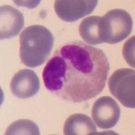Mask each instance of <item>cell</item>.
<instances>
[{
    "instance_id": "10",
    "label": "cell",
    "mask_w": 135,
    "mask_h": 135,
    "mask_svg": "<svg viewBox=\"0 0 135 135\" xmlns=\"http://www.w3.org/2000/svg\"><path fill=\"white\" fill-rule=\"evenodd\" d=\"M101 17L91 16L83 19L79 26V33L82 38L90 45L103 43L100 36V22Z\"/></svg>"
},
{
    "instance_id": "11",
    "label": "cell",
    "mask_w": 135,
    "mask_h": 135,
    "mask_svg": "<svg viewBox=\"0 0 135 135\" xmlns=\"http://www.w3.org/2000/svg\"><path fill=\"white\" fill-rule=\"evenodd\" d=\"M6 135H38L39 129L35 123L29 120H19L12 123L5 132Z\"/></svg>"
},
{
    "instance_id": "2",
    "label": "cell",
    "mask_w": 135,
    "mask_h": 135,
    "mask_svg": "<svg viewBox=\"0 0 135 135\" xmlns=\"http://www.w3.org/2000/svg\"><path fill=\"white\" fill-rule=\"evenodd\" d=\"M54 38L48 28L41 25L25 28L20 35V57L25 66L36 68L44 64L54 46Z\"/></svg>"
},
{
    "instance_id": "1",
    "label": "cell",
    "mask_w": 135,
    "mask_h": 135,
    "mask_svg": "<svg viewBox=\"0 0 135 135\" xmlns=\"http://www.w3.org/2000/svg\"><path fill=\"white\" fill-rule=\"evenodd\" d=\"M109 69V60L101 49L74 41L55 51L43 69V80L56 97L80 103L103 91Z\"/></svg>"
},
{
    "instance_id": "9",
    "label": "cell",
    "mask_w": 135,
    "mask_h": 135,
    "mask_svg": "<svg viewBox=\"0 0 135 135\" xmlns=\"http://www.w3.org/2000/svg\"><path fill=\"white\" fill-rule=\"evenodd\" d=\"M97 132V128L90 117L85 114H74L66 119L64 126L66 135H89Z\"/></svg>"
},
{
    "instance_id": "6",
    "label": "cell",
    "mask_w": 135,
    "mask_h": 135,
    "mask_svg": "<svg viewBox=\"0 0 135 135\" xmlns=\"http://www.w3.org/2000/svg\"><path fill=\"white\" fill-rule=\"evenodd\" d=\"M97 3V0H56L54 9L60 19L72 22L92 13Z\"/></svg>"
},
{
    "instance_id": "8",
    "label": "cell",
    "mask_w": 135,
    "mask_h": 135,
    "mask_svg": "<svg viewBox=\"0 0 135 135\" xmlns=\"http://www.w3.org/2000/svg\"><path fill=\"white\" fill-rule=\"evenodd\" d=\"M25 20L23 14L9 5L0 8V38L1 40L16 36L22 29Z\"/></svg>"
},
{
    "instance_id": "5",
    "label": "cell",
    "mask_w": 135,
    "mask_h": 135,
    "mask_svg": "<svg viewBox=\"0 0 135 135\" xmlns=\"http://www.w3.org/2000/svg\"><path fill=\"white\" fill-rule=\"evenodd\" d=\"M92 117L95 124L100 128H112L120 119V108L114 99L109 96H103L94 103Z\"/></svg>"
},
{
    "instance_id": "3",
    "label": "cell",
    "mask_w": 135,
    "mask_h": 135,
    "mask_svg": "<svg viewBox=\"0 0 135 135\" xmlns=\"http://www.w3.org/2000/svg\"><path fill=\"white\" fill-rule=\"evenodd\" d=\"M132 17L124 9L108 11L100 22V36L102 43L115 44L124 40L132 30Z\"/></svg>"
},
{
    "instance_id": "4",
    "label": "cell",
    "mask_w": 135,
    "mask_h": 135,
    "mask_svg": "<svg viewBox=\"0 0 135 135\" xmlns=\"http://www.w3.org/2000/svg\"><path fill=\"white\" fill-rule=\"evenodd\" d=\"M111 93L125 107L135 108V71L130 68L115 70L108 80Z\"/></svg>"
},
{
    "instance_id": "12",
    "label": "cell",
    "mask_w": 135,
    "mask_h": 135,
    "mask_svg": "<svg viewBox=\"0 0 135 135\" xmlns=\"http://www.w3.org/2000/svg\"><path fill=\"white\" fill-rule=\"evenodd\" d=\"M123 55L127 63L134 68V36L129 38L124 45Z\"/></svg>"
},
{
    "instance_id": "7",
    "label": "cell",
    "mask_w": 135,
    "mask_h": 135,
    "mask_svg": "<svg viewBox=\"0 0 135 135\" xmlns=\"http://www.w3.org/2000/svg\"><path fill=\"white\" fill-rule=\"evenodd\" d=\"M11 92L20 99H27L35 95L40 89V80L33 70L22 69L12 78L9 85Z\"/></svg>"
}]
</instances>
